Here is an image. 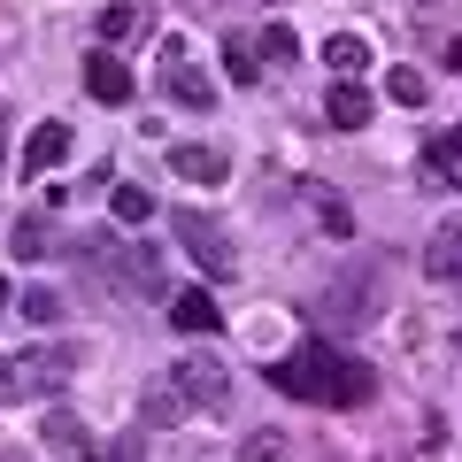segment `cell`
<instances>
[{
	"label": "cell",
	"mask_w": 462,
	"mask_h": 462,
	"mask_svg": "<svg viewBox=\"0 0 462 462\" xmlns=\"http://www.w3.org/2000/svg\"><path fill=\"white\" fill-rule=\"evenodd\" d=\"M85 93H93V100H108V108H124V100H132V69H124L108 47H100L93 62H85Z\"/></svg>",
	"instance_id": "obj_13"
},
{
	"label": "cell",
	"mask_w": 462,
	"mask_h": 462,
	"mask_svg": "<svg viewBox=\"0 0 462 462\" xmlns=\"http://www.w3.org/2000/svg\"><path fill=\"white\" fill-rule=\"evenodd\" d=\"M370 316H378V285L346 270V278L331 285V324H370Z\"/></svg>",
	"instance_id": "obj_12"
},
{
	"label": "cell",
	"mask_w": 462,
	"mask_h": 462,
	"mask_svg": "<svg viewBox=\"0 0 462 462\" xmlns=\"http://www.w3.org/2000/svg\"><path fill=\"white\" fill-rule=\"evenodd\" d=\"M39 439H47V455H62V462H100V447H93V431L78 424L69 409H54L47 424H39Z\"/></svg>",
	"instance_id": "obj_10"
},
{
	"label": "cell",
	"mask_w": 462,
	"mask_h": 462,
	"mask_svg": "<svg viewBox=\"0 0 462 462\" xmlns=\"http://www.w3.org/2000/svg\"><path fill=\"white\" fill-rule=\"evenodd\" d=\"M170 324H178V331H193V339H208V331L224 324V309H216V300L193 285V293H178V300H170Z\"/></svg>",
	"instance_id": "obj_14"
},
{
	"label": "cell",
	"mask_w": 462,
	"mask_h": 462,
	"mask_svg": "<svg viewBox=\"0 0 462 462\" xmlns=\"http://www.w3.org/2000/svg\"><path fill=\"white\" fill-rule=\"evenodd\" d=\"M8 247H16V263H54V254H62V231H54L47 208H32V216H16Z\"/></svg>",
	"instance_id": "obj_9"
},
{
	"label": "cell",
	"mask_w": 462,
	"mask_h": 462,
	"mask_svg": "<svg viewBox=\"0 0 462 462\" xmlns=\"http://www.w3.org/2000/svg\"><path fill=\"white\" fill-rule=\"evenodd\" d=\"M8 124H16V116H8V108H0V170H8Z\"/></svg>",
	"instance_id": "obj_25"
},
{
	"label": "cell",
	"mask_w": 462,
	"mask_h": 462,
	"mask_svg": "<svg viewBox=\"0 0 462 462\" xmlns=\"http://www.w3.org/2000/svg\"><path fill=\"white\" fill-rule=\"evenodd\" d=\"M170 178H185V185H224V178H231V154L208 147V139H170Z\"/></svg>",
	"instance_id": "obj_6"
},
{
	"label": "cell",
	"mask_w": 462,
	"mask_h": 462,
	"mask_svg": "<svg viewBox=\"0 0 462 462\" xmlns=\"http://www.w3.org/2000/svg\"><path fill=\"white\" fill-rule=\"evenodd\" d=\"M270 385L293 393V401H316V409H363L370 401V370L355 363V355H339V346H324V339L278 355V363H270Z\"/></svg>",
	"instance_id": "obj_1"
},
{
	"label": "cell",
	"mask_w": 462,
	"mask_h": 462,
	"mask_svg": "<svg viewBox=\"0 0 462 462\" xmlns=\"http://www.w3.org/2000/svg\"><path fill=\"white\" fill-rule=\"evenodd\" d=\"M108 208H116V224H147V216H154V193H147V185H116Z\"/></svg>",
	"instance_id": "obj_17"
},
{
	"label": "cell",
	"mask_w": 462,
	"mask_h": 462,
	"mask_svg": "<svg viewBox=\"0 0 462 462\" xmlns=\"http://www.w3.org/2000/svg\"><path fill=\"white\" fill-rule=\"evenodd\" d=\"M224 69H231V85H254V78H263V62H254L247 39H224Z\"/></svg>",
	"instance_id": "obj_19"
},
{
	"label": "cell",
	"mask_w": 462,
	"mask_h": 462,
	"mask_svg": "<svg viewBox=\"0 0 462 462\" xmlns=\"http://www.w3.org/2000/svg\"><path fill=\"white\" fill-rule=\"evenodd\" d=\"M324 116H331V132H363L370 116H378V93H370L363 78H339L324 93Z\"/></svg>",
	"instance_id": "obj_7"
},
{
	"label": "cell",
	"mask_w": 462,
	"mask_h": 462,
	"mask_svg": "<svg viewBox=\"0 0 462 462\" xmlns=\"http://www.w3.org/2000/svg\"><path fill=\"white\" fill-rule=\"evenodd\" d=\"M8 462H23V455H8Z\"/></svg>",
	"instance_id": "obj_26"
},
{
	"label": "cell",
	"mask_w": 462,
	"mask_h": 462,
	"mask_svg": "<svg viewBox=\"0 0 462 462\" xmlns=\"http://www.w3.org/2000/svg\"><path fill=\"white\" fill-rule=\"evenodd\" d=\"M85 355L69 339L54 346H16V355H0V409H16V401H47L69 385V370H78Z\"/></svg>",
	"instance_id": "obj_2"
},
{
	"label": "cell",
	"mask_w": 462,
	"mask_h": 462,
	"mask_svg": "<svg viewBox=\"0 0 462 462\" xmlns=\"http://www.w3.org/2000/svg\"><path fill=\"white\" fill-rule=\"evenodd\" d=\"M162 100H170V108H185V116H208L216 108V78L193 62L185 39H170V47H162Z\"/></svg>",
	"instance_id": "obj_3"
},
{
	"label": "cell",
	"mask_w": 462,
	"mask_h": 462,
	"mask_svg": "<svg viewBox=\"0 0 462 462\" xmlns=\"http://www.w3.org/2000/svg\"><path fill=\"white\" fill-rule=\"evenodd\" d=\"M139 416H147V431H162V424H178V416H193V409H185V401L170 393V378H162V385H147V401H139Z\"/></svg>",
	"instance_id": "obj_15"
},
{
	"label": "cell",
	"mask_w": 462,
	"mask_h": 462,
	"mask_svg": "<svg viewBox=\"0 0 462 462\" xmlns=\"http://www.w3.org/2000/svg\"><path fill=\"white\" fill-rule=\"evenodd\" d=\"M69 162V124L54 116V124H39L32 139H23V178H47V170Z\"/></svg>",
	"instance_id": "obj_11"
},
{
	"label": "cell",
	"mask_w": 462,
	"mask_h": 462,
	"mask_svg": "<svg viewBox=\"0 0 462 462\" xmlns=\"http://www.w3.org/2000/svg\"><path fill=\"white\" fill-rule=\"evenodd\" d=\"M139 32V8H100V47H116V39Z\"/></svg>",
	"instance_id": "obj_22"
},
{
	"label": "cell",
	"mask_w": 462,
	"mask_h": 462,
	"mask_svg": "<svg viewBox=\"0 0 462 462\" xmlns=\"http://www.w3.org/2000/svg\"><path fill=\"white\" fill-rule=\"evenodd\" d=\"M100 462H147V431H124V439H116Z\"/></svg>",
	"instance_id": "obj_23"
},
{
	"label": "cell",
	"mask_w": 462,
	"mask_h": 462,
	"mask_svg": "<svg viewBox=\"0 0 462 462\" xmlns=\"http://www.w3.org/2000/svg\"><path fill=\"white\" fill-rule=\"evenodd\" d=\"M385 93H393V100H409V108H416V100H424V78H416V69H393V78H385Z\"/></svg>",
	"instance_id": "obj_24"
},
{
	"label": "cell",
	"mask_w": 462,
	"mask_h": 462,
	"mask_svg": "<svg viewBox=\"0 0 462 462\" xmlns=\"http://www.w3.org/2000/svg\"><path fill=\"white\" fill-rule=\"evenodd\" d=\"M293 455V439H285V431H254L247 447H239V462H285Z\"/></svg>",
	"instance_id": "obj_20"
},
{
	"label": "cell",
	"mask_w": 462,
	"mask_h": 462,
	"mask_svg": "<svg viewBox=\"0 0 462 462\" xmlns=\"http://www.w3.org/2000/svg\"><path fill=\"white\" fill-rule=\"evenodd\" d=\"M170 393H178L185 409H231V370L208 363V355H185V363L170 370Z\"/></svg>",
	"instance_id": "obj_5"
},
{
	"label": "cell",
	"mask_w": 462,
	"mask_h": 462,
	"mask_svg": "<svg viewBox=\"0 0 462 462\" xmlns=\"http://www.w3.org/2000/svg\"><path fill=\"white\" fill-rule=\"evenodd\" d=\"M254 47L270 54V62H300V39H293V23H263V39Z\"/></svg>",
	"instance_id": "obj_18"
},
{
	"label": "cell",
	"mask_w": 462,
	"mask_h": 462,
	"mask_svg": "<svg viewBox=\"0 0 462 462\" xmlns=\"http://www.w3.org/2000/svg\"><path fill=\"white\" fill-rule=\"evenodd\" d=\"M16 309L32 316V324H62V293H47V285H32V293H23Z\"/></svg>",
	"instance_id": "obj_21"
},
{
	"label": "cell",
	"mask_w": 462,
	"mask_h": 462,
	"mask_svg": "<svg viewBox=\"0 0 462 462\" xmlns=\"http://www.w3.org/2000/svg\"><path fill=\"white\" fill-rule=\"evenodd\" d=\"M424 278H439V285H462V216H439V224H431Z\"/></svg>",
	"instance_id": "obj_8"
},
{
	"label": "cell",
	"mask_w": 462,
	"mask_h": 462,
	"mask_svg": "<svg viewBox=\"0 0 462 462\" xmlns=\"http://www.w3.org/2000/svg\"><path fill=\"white\" fill-rule=\"evenodd\" d=\"M170 231H178V247L193 254V263L208 270V278H231V263H239V254H231V239H224V224H216V216L178 208V216H170Z\"/></svg>",
	"instance_id": "obj_4"
},
{
	"label": "cell",
	"mask_w": 462,
	"mask_h": 462,
	"mask_svg": "<svg viewBox=\"0 0 462 462\" xmlns=\"http://www.w3.org/2000/svg\"><path fill=\"white\" fill-rule=\"evenodd\" d=\"M324 62L339 69V78H363V69H370V47H363V39H355V32H339V39H331V47H324Z\"/></svg>",
	"instance_id": "obj_16"
}]
</instances>
